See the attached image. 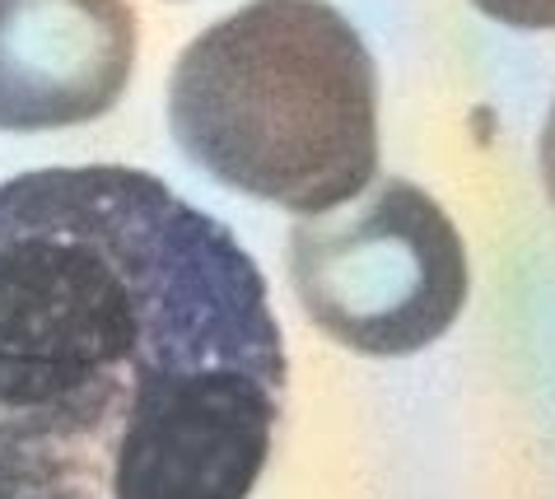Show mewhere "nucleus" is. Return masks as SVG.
Masks as SVG:
<instances>
[{
	"mask_svg": "<svg viewBox=\"0 0 555 499\" xmlns=\"http://www.w3.org/2000/svg\"><path fill=\"white\" fill-rule=\"evenodd\" d=\"M542 178H546V192H551V206H555V103H551L546 131H542Z\"/></svg>",
	"mask_w": 555,
	"mask_h": 499,
	"instance_id": "nucleus-6",
	"label": "nucleus"
},
{
	"mask_svg": "<svg viewBox=\"0 0 555 499\" xmlns=\"http://www.w3.org/2000/svg\"><path fill=\"white\" fill-rule=\"evenodd\" d=\"M168 127L192 164L289 215L378 178V75L327 0H248L178 56Z\"/></svg>",
	"mask_w": 555,
	"mask_h": 499,
	"instance_id": "nucleus-2",
	"label": "nucleus"
},
{
	"mask_svg": "<svg viewBox=\"0 0 555 499\" xmlns=\"http://www.w3.org/2000/svg\"><path fill=\"white\" fill-rule=\"evenodd\" d=\"M135 66L127 0H0V131H61L113 113Z\"/></svg>",
	"mask_w": 555,
	"mask_h": 499,
	"instance_id": "nucleus-4",
	"label": "nucleus"
},
{
	"mask_svg": "<svg viewBox=\"0 0 555 499\" xmlns=\"http://www.w3.org/2000/svg\"><path fill=\"white\" fill-rule=\"evenodd\" d=\"M289 276L322 332L360 355H415L467 304V247L443 206L402 178L360 206L308 215L289 233Z\"/></svg>",
	"mask_w": 555,
	"mask_h": 499,
	"instance_id": "nucleus-3",
	"label": "nucleus"
},
{
	"mask_svg": "<svg viewBox=\"0 0 555 499\" xmlns=\"http://www.w3.org/2000/svg\"><path fill=\"white\" fill-rule=\"evenodd\" d=\"M285 383L215 215L127 164L0 182V499H248Z\"/></svg>",
	"mask_w": 555,
	"mask_h": 499,
	"instance_id": "nucleus-1",
	"label": "nucleus"
},
{
	"mask_svg": "<svg viewBox=\"0 0 555 499\" xmlns=\"http://www.w3.org/2000/svg\"><path fill=\"white\" fill-rule=\"evenodd\" d=\"M472 5L508 28H555V0H472Z\"/></svg>",
	"mask_w": 555,
	"mask_h": 499,
	"instance_id": "nucleus-5",
	"label": "nucleus"
}]
</instances>
